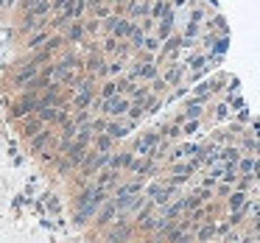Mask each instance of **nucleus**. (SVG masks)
<instances>
[{
  "label": "nucleus",
  "instance_id": "1",
  "mask_svg": "<svg viewBox=\"0 0 260 243\" xmlns=\"http://www.w3.org/2000/svg\"><path fill=\"white\" fill-rule=\"evenodd\" d=\"M45 40H48V34H45V31H42V34H34V37H31V42H28V48H40Z\"/></svg>",
  "mask_w": 260,
  "mask_h": 243
},
{
  "label": "nucleus",
  "instance_id": "2",
  "mask_svg": "<svg viewBox=\"0 0 260 243\" xmlns=\"http://www.w3.org/2000/svg\"><path fill=\"white\" fill-rule=\"evenodd\" d=\"M0 6H3V0H0Z\"/></svg>",
  "mask_w": 260,
  "mask_h": 243
}]
</instances>
